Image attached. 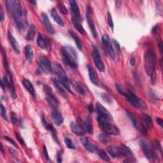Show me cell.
Segmentation results:
<instances>
[{
	"label": "cell",
	"instance_id": "1",
	"mask_svg": "<svg viewBox=\"0 0 163 163\" xmlns=\"http://www.w3.org/2000/svg\"><path fill=\"white\" fill-rule=\"evenodd\" d=\"M5 4L9 13L14 19L17 29L19 31L24 30L28 26V22L21 2L17 0H6Z\"/></svg>",
	"mask_w": 163,
	"mask_h": 163
},
{
	"label": "cell",
	"instance_id": "2",
	"mask_svg": "<svg viewBox=\"0 0 163 163\" xmlns=\"http://www.w3.org/2000/svg\"><path fill=\"white\" fill-rule=\"evenodd\" d=\"M156 56L154 49L149 46L147 49L144 55V66L146 73L151 77L152 84L155 83L157 75L155 72Z\"/></svg>",
	"mask_w": 163,
	"mask_h": 163
},
{
	"label": "cell",
	"instance_id": "3",
	"mask_svg": "<svg viewBox=\"0 0 163 163\" xmlns=\"http://www.w3.org/2000/svg\"><path fill=\"white\" fill-rule=\"evenodd\" d=\"M64 63L71 68H77L78 66L77 54L73 47L64 46L61 49Z\"/></svg>",
	"mask_w": 163,
	"mask_h": 163
},
{
	"label": "cell",
	"instance_id": "4",
	"mask_svg": "<svg viewBox=\"0 0 163 163\" xmlns=\"http://www.w3.org/2000/svg\"><path fill=\"white\" fill-rule=\"evenodd\" d=\"M52 69L53 71L56 74V75L57 76L59 81L63 84V85L66 91H68L70 92L73 94V92L71 90L68 78L67 75L64 70L63 69V68L59 63L54 62L52 64Z\"/></svg>",
	"mask_w": 163,
	"mask_h": 163
},
{
	"label": "cell",
	"instance_id": "5",
	"mask_svg": "<svg viewBox=\"0 0 163 163\" xmlns=\"http://www.w3.org/2000/svg\"><path fill=\"white\" fill-rule=\"evenodd\" d=\"M124 96L129 103L135 108H137V109H145L147 108V105L145 103V101L140 99L130 89H127V91H126Z\"/></svg>",
	"mask_w": 163,
	"mask_h": 163
},
{
	"label": "cell",
	"instance_id": "6",
	"mask_svg": "<svg viewBox=\"0 0 163 163\" xmlns=\"http://www.w3.org/2000/svg\"><path fill=\"white\" fill-rule=\"evenodd\" d=\"M98 122L101 130H103L106 134L111 135H119L120 134L119 129L115 126L106 122V119L98 116Z\"/></svg>",
	"mask_w": 163,
	"mask_h": 163
},
{
	"label": "cell",
	"instance_id": "7",
	"mask_svg": "<svg viewBox=\"0 0 163 163\" xmlns=\"http://www.w3.org/2000/svg\"><path fill=\"white\" fill-rule=\"evenodd\" d=\"M43 89L46 94V100L47 103L54 110H57V108L59 106V101L54 95L52 88L48 85H44Z\"/></svg>",
	"mask_w": 163,
	"mask_h": 163
},
{
	"label": "cell",
	"instance_id": "8",
	"mask_svg": "<svg viewBox=\"0 0 163 163\" xmlns=\"http://www.w3.org/2000/svg\"><path fill=\"white\" fill-rule=\"evenodd\" d=\"M38 70L41 73H54L52 66L49 60L45 56L40 57L38 61Z\"/></svg>",
	"mask_w": 163,
	"mask_h": 163
},
{
	"label": "cell",
	"instance_id": "9",
	"mask_svg": "<svg viewBox=\"0 0 163 163\" xmlns=\"http://www.w3.org/2000/svg\"><path fill=\"white\" fill-rule=\"evenodd\" d=\"M91 54L94 64L96 66L98 70L101 72H104L105 70V66L104 63L103 62V61H102L99 52L96 47L92 46Z\"/></svg>",
	"mask_w": 163,
	"mask_h": 163
},
{
	"label": "cell",
	"instance_id": "10",
	"mask_svg": "<svg viewBox=\"0 0 163 163\" xmlns=\"http://www.w3.org/2000/svg\"><path fill=\"white\" fill-rule=\"evenodd\" d=\"M140 145L142 151L144 152V155L147 159L150 161L152 160L153 161H155L156 159H158V155L154 151V148L152 146L148 145L145 141H141Z\"/></svg>",
	"mask_w": 163,
	"mask_h": 163
},
{
	"label": "cell",
	"instance_id": "11",
	"mask_svg": "<svg viewBox=\"0 0 163 163\" xmlns=\"http://www.w3.org/2000/svg\"><path fill=\"white\" fill-rule=\"evenodd\" d=\"M37 44L40 48L50 52L52 49V44L50 40L46 36H44L42 34L39 33L37 37Z\"/></svg>",
	"mask_w": 163,
	"mask_h": 163
},
{
	"label": "cell",
	"instance_id": "12",
	"mask_svg": "<svg viewBox=\"0 0 163 163\" xmlns=\"http://www.w3.org/2000/svg\"><path fill=\"white\" fill-rule=\"evenodd\" d=\"M4 83L6 85V87H7L10 90L12 98L13 99L17 98V94H16V91L14 87V84H13V82L12 79V77L11 73H7L6 75H5L3 79Z\"/></svg>",
	"mask_w": 163,
	"mask_h": 163
},
{
	"label": "cell",
	"instance_id": "13",
	"mask_svg": "<svg viewBox=\"0 0 163 163\" xmlns=\"http://www.w3.org/2000/svg\"><path fill=\"white\" fill-rule=\"evenodd\" d=\"M102 42H103V44L105 47L106 52H108V55H109V56L112 59H114L115 57V52H114L110 37L108 36V35H104L103 36V37H102Z\"/></svg>",
	"mask_w": 163,
	"mask_h": 163
},
{
	"label": "cell",
	"instance_id": "14",
	"mask_svg": "<svg viewBox=\"0 0 163 163\" xmlns=\"http://www.w3.org/2000/svg\"><path fill=\"white\" fill-rule=\"evenodd\" d=\"M96 111L99 115V117H101L106 120L113 119V117L110 114V113L108 112L103 105L98 103V102H97L96 104Z\"/></svg>",
	"mask_w": 163,
	"mask_h": 163
},
{
	"label": "cell",
	"instance_id": "15",
	"mask_svg": "<svg viewBox=\"0 0 163 163\" xmlns=\"http://www.w3.org/2000/svg\"><path fill=\"white\" fill-rule=\"evenodd\" d=\"M77 123L82 127V128L85 131V133H87L89 134L93 133V127L90 120H84L81 118L78 117L77 119Z\"/></svg>",
	"mask_w": 163,
	"mask_h": 163
},
{
	"label": "cell",
	"instance_id": "16",
	"mask_svg": "<svg viewBox=\"0 0 163 163\" xmlns=\"http://www.w3.org/2000/svg\"><path fill=\"white\" fill-rule=\"evenodd\" d=\"M42 18L43 20V23L45 26L46 30L47 31L50 35H54L55 33V30H54L52 24L50 23V21L49 20V18L45 13H42Z\"/></svg>",
	"mask_w": 163,
	"mask_h": 163
},
{
	"label": "cell",
	"instance_id": "17",
	"mask_svg": "<svg viewBox=\"0 0 163 163\" xmlns=\"http://www.w3.org/2000/svg\"><path fill=\"white\" fill-rule=\"evenodd\" d=\"M118 149H119V152H120L121 155L125 156V157L127 158L128 159H132V160L133 159H134V155H133V153L132 151L131 150L130 148L127 147L125 145H122V144L120 145L118 147Z\"/></svg>",
	"mask_w": 163,
	"mask_h": 163
},
{
	"label": "cell",
	"instance_id": "18",
	"mask_svg": "<svg viewBox=\"0 0 163 163\" xmlns=\"http://www.w3.org/2000/svg\"><path fill=\"white\" fill-rule=\"evenodd\" d=\"M42 122H43V124L45 129H47V130H49L50 132V133L52 134L54 140L55 141L57 144H59V141L58 136H57V133L56 130H55V129H54V127L52 126V125L49 124L48 122L45 120L43 117H42Z\"/></svg>",
	"mask_w": 163,
	"mask_h": 163
},
{
	"label": "cell",
	"instance_id": "19",
	"mask_svg": "<svg viewBox=\"0 0 163 163\" xmlns=\"http://www.w3.org/2000/svg\"><path fill=\"white\" fill-rule=\"evenodd\" d=\"M69 3H70L71 12L73 13V17H74L75 19H76L78 20H81V15H80V10H79L77 3H76L75 1H73V0L70 1Z\"/></svg>",
	"mask_w": 163,
	"mask_h": 163
},
{
	"label": "cell",
	"instance_id": "20",
	"mask_svg": "<svg viewBox=\"0 0 163 163\" xmlns=\"http://www.w3.org/2000/svg\"><path fill=\"white\" fill-rule=\"evenodd\" d=\"M52 82L54 85L55 86V87L57 89L58 92L62 95V96L64 98H68V93L66 91V89L64 88V87L63 85V84H61L60 82L59 81V80L56 79V78H53L52 79Z\"/></svg>",
	"mask_w": 163,
	"mask_h": 163
},
{
	"label": "cell",
	"instance_id": "21",
	"mask_svg": "<svg viewBox=\"0 0 163 163\" xmlns=\"http://www.w3.org/2000/svg\"><path fill=\"white\" fill-rule=\"evenodd\" d=\"M52 118L56 126H61L63 122V115L57 110H54L52 113Z\"/></svg>",
	"mask_w": 163,
	"mask_h": 163
},
{
	"label": "cell",
	"instance_id": "22",
	"mask_svg": "<svg viewBox=\"0 0 163 163\" xmlns=\"http://www.w3.org/2000/svg\"><path fill=\"white\" fill-rule=\"evenodd\" d=\"M8 39L9 41V43L11 45L12 49H13V50L15 51V52L17 54H19L20 53V50H19V43L17 42V41L16 40V39L13 36V35H12V33H10V31L8 32Z\"/></svg>",
	"mask_w": 163,
	"mask_h": 163
},
{
	"label": "cell",
	"instance_id": "23",
	"mask_svg": "<svg viewBox=\"0 0 163 163\" xmlns=\"http://www.w3.org/2000/svg\"><path fill=\"white\" fill-rule=\"evenodd\" d=\"M87 70L88 72H89V78L91 81V82L95 85H99V79L98 75L90 65H87Z\"/></svg>",
	"mask_w": 163,
	"mask_h": 163
},
{
	"label": "cell",
	"instance_id": "24",
	"mask_svg": "<svg viewBox=\"0 0 163 163\" xmlns=\"http://www.w3.org/2000/svg\"><path fill=\"white\" fill-rule=\"evenodd\" d=\"M70 128L73 133H75L78 136H83L85 134V132L83 130L82 127L77 123H75V122H71L70 124Z\"/></svg>",
	"mask_w": 163,
	"mask_h": 163
},
{
	"label": "cell",
	"instance_id": "25",
	"mask_svg": "<svg viewBox=\"0 0 163 163\" xmlns=\"http://www.w3.org/2000/svg\"><path fill=\"white\" fill-rule=\"evenodd\" d=\"M141 117L143 122H144V126L146 129H152L153 127V122L151 117L149 116V115L145 113H142Z\"/></svg>",
	"mask_w": 163,
	"mask_h": 163
},
{
	"label": "cell",
	"instance_id": "26",
	"mask_svg": "<svg viewBox=\"0 0 163 163\" xmlns=\"http://www.w3.org/2000/svg\"><path fill=\"white\" fill-rule=\"evenodd\" d=\"M86 18H87V21L88 24H89V28L91 29V31L92 34V36H94V38H97L98 37V33L96 29V27L94 26V24L93 23V20L91 19V17H90V14L89 13H86Z\"/></svg>",
	"mask_w": 163,
	"mask_h": 163
},
{
	"label": "cell",
	"instance_id": "27",
	"mask_svg": "<svg viewBox=\"0 0 163 163\" xmlns=\"http://www.w3.org/2000/svg\"><path fill=\"white\" fill-rule=\"evenodd\" d=\"M23 84L26 89L28 91V92L32 95L34 98H35L36 97L35 91V89H34L33 84L30 82L28 80L24 79L23 80Z\"/></svg>",
	"mask_w": 163,
	"mask_h": 163
},
{
	"label": "cell",
	"instance_id": "28",
	"mask_svg": "<svg viewBox=\"0 0 163 163\" xmlns=\"http://www.w3.org/2000/svg\"><path fill=\"white\" fill-rule=\"evenodd\" d=\"M80 141L82 143L84 147L85 148L86 150H87L90 152H93L95 150V147H93L89 142V139H88L87 137H82L80 138Z\"/></svg>",
	"mask_w": 163,
	"mask_h": 163
},
{
	"label": "cell",
	"instance_id": "29",
	"mask_svg": "<svg viewBox=\"0 0 163 163\" xmlns=\"http://www.w3.org/2000/svg\"><path fill=\"white\" fill-rule=\"evenodd\" d=\"M71 22L75 27V28L80 33L82 34V35H85L86 31H85V29L83 28L82 25L80 23L79 20H77L76 19H75L74 17H72L71 18Z\"/></svg>",
	"mask_w": 163,
	"mask_h": 163
},
{
	"label": "cell",
	"instance_id": "30",
	"mask_svg": "<svg viewBox=\"0 0 163 163\" xmlns=\"http://www.w3.org/2000/svg\"><path fill=\"white\" fill-rule=\"evenodd\" d=\"M51 16L53 18L54 20L55 21L57 24H58L61 26H64V23L63 22V19L60 17L59 16L57 12L56 11V9H53L51 11Z\"/></svg>",
	"mask_w": 163,
	"mask_h": 163
},
{
	"label": "cell",
	"instance_id": "31",
	"mask_svg": "<svg viewBox=\"0 0 163 163\" xmlns=\"http://www.w3.org/2000/svg\"><path fill=\"white\" fill-rule=\"evenodd\" d=\"M106 151H107V152L109 154V155L113 158H116L121 155L119 151L118 148H116L115 147L108 146L106 148Z\"/></svg>",
	"mask_w": 163,
	"mask_h": 163
},
{
	"label": "cell",
	"instance_id": "32",
	"mask_svg": "<svg viewBox=\"0 0 163 163\" xmlns=\"http://www.w3.org/2000/svg\"><path fill=\"white\" fill-rule=\"evenodd\" d=\"M36 27L34 26L33 24L30 26V28L27 33L26 35V39L27 40H33L35 36L36 35Z\"/></svg>",
	"mask_w": 163,
	"mask_h": 163
},
{
	"label": "cell",
	"instance_id": "33",
	"mask_svg": "<svg viewBox=\"0 0 163 163\" xmlns=\"http://www.w3.org/2000/svg\"><path fill=\"white\" fill-rule=\"evenodd\" d=\"M68 33L70 35V36L74 39L75 42V44H76V45L77 47V48L78 49V50H82V43L81 40L78 37V36L72 30H69Z\"/></svg>",
	"mask_w": 163,
	"mask_h": 163
},
{
	"label": "cell",
	"instance_id": "34",
	"mask_svg": "<svg viewBox=\"0 0 163 163\" xmlns=\"http://www.w3.org/2000/svg\"><path fill=\"white\" fill-rule=\"evenodd\" d=\"M24 53L27 60L32 61V59H33V50L30 45H27L25 46Z\"/></svg>",
	"mask_w": 163,
	"mask_h": 163
},
{
	"label": "cell",
	"instance_id": "35",
	"mask_svg": "<svg viewBox=\"0 0 163 163\" xmlns=\"http://www.w3.org/2000/svg\"><path fill=\"white\" fill-rule=\"evenodd\" d=\"M95 150H96L97 154H98V155L99 156L101 159H103L105 161H110L109 156L107 155V154L105 151H104L103 150H102V149H101L98 147H95Z\"/></svg>",
	"mask_w": 163,
	"mask_h": 163
},
{
	"label": "cell",
	"instance_id": "36",
	"mask_svg": "<svg viewBox=\"0 0 163 163\" xmlns=\"http://www.w3.org/2000/svg\"><path fill=\"white\" fill-rule=\"evenodd\" d=\"M2 54L3 56V65H4V68L6 70V72L7 73H10V71H9V62H8V59H7V56H6V54L5 50L3 49V47H2Z\"/></svg>",
	"mask_w": 163,
	"mask_h": 163
},
{
	"label": "cell",
	"instance_id": "37",
	"mask_svg": "<svg viewBox=\"0 0 163 163\" xmlns=\"http://www.w3.org/2000/svg\"><path fill=\"white\" fill-rule=\"evenodd\" d=\"M98 138L101 142H103V144H108V143H109L111 140L110 138L105 134H100L99 135Z\"/></svg>",
	"mask_w": 163,
	"mask_h": 163
},
{
	"label": "cell",
	"instance_id": "38",
	"mask_svg": "<svg viewBox=\"0 0 163 163\" xmlns=\"http://www.w3.org/2000/svg\"><path fill=\"white\" fill-rule=\"evenodd\" d=\"M64 142H65L67 147L69 149H73V150H75V146L74 145L72 140L70 138L65 137L64 138Z\"/></svg>",
	"mask_w": 163,
	"mask_h": 163
},
{
	"label": "cell",
	"instance_id": "39",
	"mask_svg": "<svg viewBox=\"0 0 163 163\" xmlns=\"http://www.w3.org/2000/svg\"><path fill=\"white\" fill-rule=\"evenodd\" d=\"M58 9L60 10V12L63 13V14L64 15L68 14V10L63 2H59L58 3Z\"/></svg>",
	"mask_w": 163,
	"mask_h": 163
},
{
	"label": "cell",
	"instance_id": "40",
	"mask_svg": "<svg viewBox=\"0 0 163 163\" xmlns=\"http://www.w3.org/2000/svg\"><path fill=\"white\" fill-rule=\"evenodd\" d=\"M76 90L77 91V92L82 94V95H84L85 92V88L84 87V86L80 84H76Z\"/></svg>",
	"mask_w": 163,
	"mask_h": 163
},
{
	"label": "cell",
	"instance_id": "41",
	"mask_svg": "<svg viewBox=\"0 0 163 163\" xmlns=\"http://www.w3.org/2000/svg\"><path fill=\"white\" fill-rule=\"evenodd\" d=\"M101 98L103 99L106 102V103H111L112 101L110 96L106 93L101 94Z\"/></svg>",
	"mask_w": 163,
	"mask_h": 163
},
{
	"label": "cell",
	"instance_id": "42",
	"mask_svg": "<svg viewBox=\"0 0 163 163\" xmlns=\"http://www.w3.org/2000/svg\"><path fill=\"white\" fill-rule=\"evenodd\" d=\"M1 114L3 119L7 121L8 119H7V115H6V110L5 106L3 105V104H1Z\"/></svg>",
	"mask_w": 163,
	"mask_h": 163
},
{
	"label": "cell",
	"instance_id": "43",
	"mask_svg": "<svg viewBox=\"0 0 163 163\" xmlns=\"http://www.w3.org/2000/svg\"><path fill=\"white\" fill-rule=\"evenodd\" d=\"M127 116L129 117V118L131 119V120L132 122V123L133 124L134 126L136 128H138L139 126H138V122H137V120H136V119H134V117L133 116V115L131 114H130L128 112H127Z\"/></svg>",
	"mask_w": 163,
	"mask_h": 163
},
{
	"label": "cell",
	"instance_id": "44",
	"mask_svg": "<svg viewBox=\"0 0 163 163\" xmlns=\"http://www.w3.org/2000/svg\"><path fill=\"white\" fill-rule=\"evenodd\" d=\"M108 25H109V26L110 27V28L112 30H113L114 25H113V19L112 17V16L110 12L108 13Z\"/></svg>",
	"mask_w": 163,
	"mask_h": 163
},
{
	"label": "cell",
	"instance_id": "45",
	"mask_svg": "<svg viewBox=\"0 0 163 163\" xmlns=\"http://www.w3.org/2000/svg\"><path fill=\"white\" fill-rule=\"evenodd\" d=\"M10 119H11V121L12 123L13 124H17V115L16 114L14 113V112H11L10 113Z\"/></svg>",
	"mask_w": 163,
	"mask_h": 163
},
{
	"label": "cell",
	"instance_id": "46",
	"mask_svg": "<svg viewBox=\"0 0 163 163\" xmlns=\"http://www.w3.org/2000/svg\"><path fill=\"white\" fill-rule=\"evenodd\" d=\"M63 150L60 151L58 152L57 154V162L59 163L62 162L63 161Z\"/></svg>",
	"mask_w": 163,
	"mask_h": 163
},
{
	"label": "cell",
	"instance_id": "47",
	"mask_svg": "<svg viewBox=\"0 0 163 163\" xmlns=\"http://www.w3.org/2000/svg\"><path fill=\"white\" fill-rule=\"evenodd\" d=\"M112 42H113V45L115 47V49H116L117 52L119 53L120 52V45L119 43L117 42L116 40H115V39H113L112 40Z\"/></svg>",
	"mask_w": 163,
	"mask_h": 163
},
{
	"label": "cell",
	"instance_id": "48",
	"mask_svg": "<svg viewBox=\"0 0 163 163\" xmlns=\"http://www.w3.org/2000/svg\"><path fill=\"white\" fill-rule=\"evenodd\" d=\"M16 138H17V140L19 141V142L20 143V144H22V145H24V144H25L24 140L23 138L22 137V136H21V135H20L19 133L16 132Z\"/></svg>",
	"mask_w": 163,
	"mask_h": 163
},
{
	"label": "cell",
	"instance_id": "49",
	"mask_svg": "<svg viewBox=\"0 0 163 163\" xmlns=\"http://www.w3.org/2000/svg\"><path fill=\"white\" fill-rule=\"evenodd\" d=\"M116 89L117 90V91L119 92V93L122 95V96H124L125 95V93H126V91L123 89V88L122 87V86H120V85L119 84H116Z\"/></svg>",
	"mask_w": 163,
	"mask_h": 163
},
{
	"label": "cell",
	"instance_id": "50",
	"mask_svg": "<svg viewBox=\"0 0 163 163\" xmlns=\"http://www.w3.org/2000/svg\"><path fill=\"white\" fill-rule=\"evenodd\" d=\"M43 154H44V156L45 158V159L48 161H50L49 155L48 154V151H47V148L45 145H43Z\"/></svg>",
	"mask_w": 163,
	"mask_h": 163
},
{
	"label": "cell",
	"instance_id": "51",
	"mask_svg": "<svg viewBox=\"0 0 163 163\" xmlns=\"http://www.w3.org/2000/svg\"><path fill=\"white\" fill-rule=\"evenodd\" d=\"M4 138H5V139H6V140H7V141H9V142H10L11 144H12L13 146L16 147H17V148H18V145H17V144H16V143L15 142V141L13 140V139H12L11 138L9 137H4Z\"/></svg>",
	"mask_w": 163,
	"mask_h": 163
},
{
	"label": "cell",
	"instance_id": "52",
	"mask_svg": "<svg viewBox=\"0 0 163 163\" xmlns=\"http://www.w3.org/2000/svg\"><path fill=\"white\" fill-rule=\"evenodd\" d=\"M0 20L2 22H3L4 20V12L2 5H0Z\"/></svg>",
	"mask_w": 163,
	"mask_h": 163
},
{
	"label": "cell",
	"instance_id": "53",
	"mask_svg": "<svg viewBox=\"0 0 163 163\" xmlns=\"http://www.w3.org/2000/svg\"><path fill=\"white\" fill-rule=\"evenodd\" d=\"M158 47H159V48L160 52L162 54V40H161V38H159L158 39Z\"/></svg>",
	"mask_w": 163,
	"mask_h": 163
},
{
	"label": "cell",
	"instance_id": "54",
	"mask_svg": "<svg viewBox=\"0 0 163 163\" xmlns=\"http://www.w3.org/2000/svg\"><path fill=\"white\" fill-rule=\"evenodd\" d=\"M158 31H159V26L158 25H155L152 29V34H156V33H158Z\"/></svg>",
	"mask_w": 163,
	"mask_h": 163
},
{
	"label": "cell",
	"instance_id": "55",
	"mask_svg": "<svg viewBox=\"0 0 163 163\" xmlns=\"http://www.w3.org/2000/svg\"><path fill=\"white\" fill-rule=\"evenodd\" d=\"M9 151L10 152V153H11L12 155H13L14 156H17V152L15 150V149H13V148L10 147V148H9Z\"/></svg>",
	"mask_w": 163,
	"mask_h": 163
},
{
	"label": "cell",
	"instance_id": "56",
	"mask_svg": "<svg viewBox=\"0 0 163 163\" xmlns=\"http://www.w3.org/2000/svg\"><path fill=\"white\" fill-rule=\"evenodd\" d=\"M157 3H158V13L159 12H160V15H162V3L161 2H157Z\"/></svg>",
	"mask_w": 163,
	"mask_h": 163
},
{
	"label": "cell",
	"instance_id": "57",
	"mask_svg": "<svg viewBox=\"0 0 163 163\" xmlns=\"http://www.w3.org/2000/svg\"><path fill=\"white\" fill-rule=\"evenodd\" d=\"M87 110H89V112L90 113H93L94 110H93V107H92V105H91V104L90 105H88L87 106Z\"/></svg>",
	"mask_w": 163,
	"mask_h": 163
},
{
	"label": "cell",
	"instance_id": "58",
	"mask_svg": "<svg viewBox=\"0 0 163 163\" xmlns=\"http://www.w3.org/2000/svg\"><path fill=\"white\" fill-rule=\"evenodd\" d=\"M156 120H157V122L161 127L163 126V120H162V119L158 117V118H157V119H156Z\"/></svg>",
	"mask_w": 163,
	"mask_h": 163
},
{
	"label": "cell",
	"instance_id": "59",
	"mask_svg": "<svg viewBox=\"0 0 163 163\" xmlns=\"http://www.w3.org/2000/svg\"><path fill=\"white\" fill-rule=\"evenodd\" d=\"M135 61H136L135 57L134 56H132L131 57V59H130V64H131V66H133L135 64Z\"/></svg>",
	"mask_w": 163,
	"mask_h": 163
},
{
	"label": "cell",
	"instance_id": "60",
	"mask_svg": "<svg viewBox=\"0 0 163 163\" xmlns=\"http://www.w3.org/2000/svg\"><path fill=\"white\" fill-rule=\"evenodd\" d=\"M115 5H116L117 7H120V5L122 3V2L121 1H115Z\"/></svg>",
	"mask_w": 163,
	"mask_h": 163
},
{
	"label": "cell",
	"instance_id": "61",
	"mask_svg": "<svg viewBox=\"0 0 163 163\" xmlns=\"http://www.w3.org/2000/svg\"><path fill=\"white\" fill-rule=\"evenodd\" d=\"M1 86H2V88L3 89V90L5 91V87H6V85H5V84L4 83L3 80H2L1 81Z\"/></svg>",
	"mask_w": 163,
	"mask_h": 163
},
{
	"label": "cell",
	"instance_id": "62",
	"mask_svg": "<svg viewBox=\"0 0 163 163\" xmlns=\"http://www.w3.org/2000/svg\"><path fill=\"white\" fill-rule=\"evenodd\" d=\"M23 124H24V122H23V120L21 119L20 120V126H21L23 128H24V126H23Z\"/></svg>",
	"mask_w": 163,
	"mask_h": 163
},
{
	"label": "cell",
	"instance_id": "63",
	"mask_svg": "<svg viewBox=\"0 0 163 163\" xmlns=\"http://www.w3.org/2000/svg\"><path fill=\"white\" fill-rule=\"evenodd\" d=\"M29 2L30 3H32L33 5H36V1H29Z\"/></svg>",
	"mask_w": 163,
	"mask_h": 163
}]
</instances>
